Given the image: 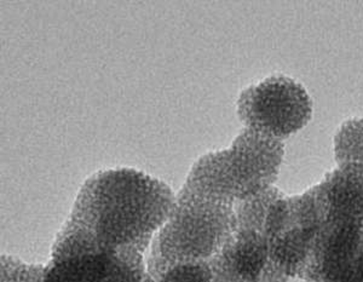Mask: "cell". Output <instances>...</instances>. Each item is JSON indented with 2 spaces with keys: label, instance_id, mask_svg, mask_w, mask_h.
Masks as SVG:
<instances>
[{
  "label": "cell",
  "instance_id": "obj_1",
  "mask_svg": "<svg viewBox=\"0 0 363 282\" xmlns=\"http://www.w3.org/2000/svg\"><path fill=\"white\" fill-rule=\"evenodd\" d=\"M176 199L165 183L133 169L101 171L79 191L52 258L84 252L145 251L165 225Z\"/></svg>",
  "mask_w": 363,
  "mask_h": 282
},
{
  "label": "cell",
  "instance_id": "obj_9",
  "mask_svg": "<svg viewBox=\"0 0 363 282\" xmlns=\"http://www.w3.org/2000/svg\"><path fill=\"white\" fill-rule=\"evenodd\" d=\"M157 282H212V273L207 261L183 263L169 266Z\"/></svg>",
  "mask_w": 363,
  "mask_h": 282
},
{
  "label": "cell",
  "instance_id": "obj_7",
  "mask_svg": "<svg viewBox=\"0 0 363 282\" xmlns=\"http://www.w3.org/2000/svg\"><path fill=\"white\" fill-rule=\"evenodd\" d=\"M335 157L338 167L363 169V118L340 125L335 136Z\"/></svg>",
  "mask_w": 363,
  "mask_h": 282
},
{
  "label": "cell",
  "instance_id": "obj_2",
  "mask_svg": "<svg viewBox=\"0 0 363 282\" xmlns=\"http://www.w3.org/2000/svg\"><path fill=\"white\" fill-rule=\"evenodd\" d=\"M285 147L282 141L245 129L228 150L205 154L190 171V191L227 203L244 201L272 188Z\"/></svg>",
  "mask_w": 363,
  "mask_h": 282
},
{
  "label": "cell",
  "instance_id": "obj_6",
  "mask_svg": "<svg viewBox=\"0 0 363 282\" xmlns=\"http://www.w3.org/2000/svg\"><path fill=\"white\" fill-rule=\"evenodd\" d=\"M323 223L363 227V169L338 167L315 186Z\"/></svg>",
  "mask_w": 363,
  "mask_h": 282
},
{
  "label": "cell",
  "instance_id": "obj_5",
  "mask_svg": "<svg viewBox=\"0 0 363 282\" xmlns=\"http://www.w3.org/2000/svg\"><path fill=\"white\" fill-rule=\"evenodd\" d=\"M267 206L258 199L241 201L234 235L208 263L212 282H262L268 263V240L263 232Z\"/></svg>",
  "mask_w": 363,
  "mask_h": 282
},
{
  "label": "cell",
  "instance_id": "obj_3",
  "mask_svg": "<svg viewBox=\"0 0 363 282\" xmlns=\"http://www.w3.org/2000/svg\"><path fill=\"white\" fill-rule=\"evenodd\" d=\"M233 203L200 196L184 186L155 240L154 256L169 266L208 261L236 230Z\"/></svg>",
  "mask_w": 363,
  "mask_h": 282
},
{
  "label": "cell",
  "instance_id": "obj_8",
  "mask_svg": "<svg viewBox=\"0 0 363 282\" xmlns=\"http://www.w3.org/2000/svg\"><path fill=\"white\" fill-rule=\"evenodd\" d=\"M142 254L135 249L116 251L107 275L99 282H154L145 271Z\"/></svg>",
  "mask_w": 363,
  "mask_h": 282
},
{
  "label": "cell",
  "instance_id": "obj_4",
  "mask_svg": "<svg viewBox=\"0 0 363 282\" xmlns=\"http://www.w3.org/2000/svg\"><path fill=\"white\" fill-rule=\"evenodd\" d=\"M238 114L246 129L282 141L309 123L313 102L297 80L270 75L241 92Z\"/></svg>",
  "mask_w": 363,
  "mask_h": 282
}]
</instances>
